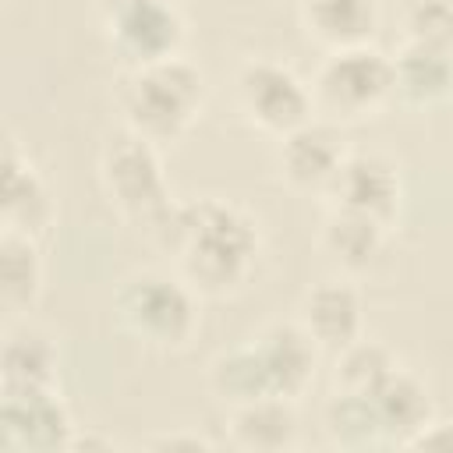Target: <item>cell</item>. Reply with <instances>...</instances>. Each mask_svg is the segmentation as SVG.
I'll return each instance as SVG.
<instances>
[{"label": "cell", "instance_id": "44dd1931", "mask_svg": "<svg viewBox=\"0 0 453 453\" xmlns=\"http://www.w3.org/2000/svg\"><path fill=\"white\" fill-rule=\"evenodd\" d=\"M322 425H326V435H329L336 446H347V449H365V446H382V442H386V439H382L379 414H375L368 393L336 389V393L326 400Z\"/></svg>", "mask_w": 453, "mask_h": 453}, {"label": "cell", "instance_id": "52a82bcc", "mask_svg": "<svg viewBox=\"0 0 453 453\" xmlns=\"http://www.w3.org/2000/svg\"><path fill=\"white\" fill-rule=\"evenodd\" d=\"M237 103L255 127L283 138L311 120L315 92L287 64L251 57L237 67Z\"/></svg>", "mask_w": 453, "mask_h": 453}, {"label": "cell", "instance_id": "5b68a950", "mask_svg": "<svg viewBox=\"0 0 453 453\" xmlns=\"http://www.w3.org/2000/svg\"><path fill=\"white\" fill-rule=\"evenodd\" d=\"M103 35L131 67L180 53L184 18L173 0H96Z\"/></svg>", "mask_w": 453, "mask_h": 453}, {"label": "cell", "instance_id": "ac0fdd59", "mask_svg": "<svg viewBox=\"0 0 453 453\" xmlns=\"http://www.w3.org/2000/svg\"><path fill=\"white\" fill-rule=\"evenodd\" d=\"M386 241V223L354 209H333L322 223V248L343 265V269H368Z\"/></svg>", "mask_w": 453, "mask_h": 453}, {"label": "cell", "instance_id": "d6986e66", "mask_svg": "<svg viewBox=\"0 0 453 453\" xmlns=\"http://www.w3.org/2000/svg\"><path fill=\"white\" fill-rule=\"evenodd\" d=\"M42 290V255L32 234L4 226L0 234V301L18 311L28 308Z\"/></svg>", "mask_w": 453, "mask_h": 453}, {"label": "cell", "instance_id": "7402d4cb", "mask_svg": "<svg viewBox=\"0 0 453 453\" xmlns=\"http://www.w3.org/2000/svg\"><path fill=\"white\" fill-rule=\"evenodd\" d=\"M396 368V357L386 343L379 340H350L347 347L336 350V389H354V393H368L375 389L389 372Z\"/></svg>", "mask_w": 453, "mask_h": 453}, {"label": "cell", "instance_id": "8992f818", "mask_svg": "<svg viewBox=\"0 0 453 453\" xmlns=\"http://www.w3.org/2000/svg\"><path fill=\"white\" fill-rule=\"evenodd\" d=\"M311 92L336 117H368L396 92L393 60L368 42L333 50L322 60Z\"/></svg>", "mask_w": 453, "mask_h": 453}, {"label": "cell", "instance_id": "8fae6325", "mask_svg": "<svg viewBox=\"0 0 453 453\" xmlns=\"http://www.w3.org/2000/svg\"><path fill=\"white\" fill-rule=\"evenodd\" d=\"M343 159H347V149L333 124L308 120L280 138V170L297 188L326 191V184L333 180Z\"/></svg>", "mask_w": 453, "mask_h": 453}, {"label": "cell", "instance_id": "5bb4252c", "mask_svg": "<svg viewBox=\"0 0 453 453\" xmlns=\"http://www.w3.org/2000/svg\"><path fill=\"white\" fill-rule=\"evenodd\" d=\"M368 400L379 414L382 425V439L386 442H400L407 446L428 421H432V400L428 389L421 386L418 375H411L407 368H393L375 389H368Z\"/></svg>", "mask_w": 453, "mask_h": 453}, {"label": "cell", "instance_id": "d4e9b609", "mask_svg": "<svg viewBox=\"0 0 453 453\" xmlns=\"http://www.w3.org/2000/svg\"><path fill=\"white\" fill-rule=\"evenodd\" d=\"M149 446L156 449H212V442L205 435H188V432H173V435H156Z\"/></svg>", "mask_w": 453, "mask_h": 453}, {"label": "cell", "instance_id": "cb8c5ba5", "mask_svg": "<svg viewBox=\"0 0 453 453\" xmlns=\"http://www.w3.org/2000/svg\"><path fill=\"white\" fill-rule=\"evenodd\" d=\"M407 446H414V449H453V421H428Z\"/></svg>", "mask_w": 453, "mask_h": 453}, {"label": "cell", "instance_id": "277c9868", "mask_svg": "<svg viewBox=\"0 0 453 453\" xmlns=\"http://www.w3.org/2000/svg\"><path fill=\"white\" fill-rule=\"evenodd\" d=\"M120 326L152 347H184L198 329V301L188 280L166 273H134L113 294Z\"/></svg>", "mask_w": 453, "mask_h": 453}, {"label": "cell", "instance_id": "9c48e42d", "mask_svg": "<svg viewBox=\"0 0 453 453\" xmlns=\"http://www.w3.org/2000/svg\"><path fill=\"white\" fill-rule=\"evenodd\" d=\"M251 357L262 379L265 396L297 400L315 375V340L304 333V326L294 322H273L265 326L251 343Z\"/></svg>", "mask_w": 453, "mask_h": 453}, {"label": "cell", "instance_id": "2e32d148", "mask_svg": "<svg viewBox=\"0 0 453 453\" xmlns=\"http://www.w3.org/2000/svg\"><path fill=\"white\" fill-rule=\"evenodd\" d=\"M230 435L241 449H258V453H276L294 446L297 439L294 400L262 396V400L237 403L230 414Z\"/></svg>", "mask_w": 453, "mask_h": 453}, {"label": "cell", "instance_id": "e0dca14e", "mask_svg": "<svg viewBox=\"0 0 453 453\" xmlns=\"http://www.w3.org/2000/svg\"><path fill=\"white\" fill-rule=\"evenodd\" d=\"M301 21L319 42L343 50L372 39L379 25L375 0H301Z\"/></svg>", "mask_w": 453, "mask_h": 453}, {"label": "cell", "instance_id": "9a60e30c", "mask_svg": "<svg viewBox=\"0 0 453 453\" xmlns=\"http://www.w3.org/2000/svg\"><path fill=\"white\" fill-rule=\"evenodd\" d=\"M389 60H393L396 92L407 103L428 106L453 92V50L403 39V46Z\"/></svg>", "mask_w": 453, "mask_h": 453}, {"label": "cell", "instance_id": "7c38bea8", "mask_svg": "<svg viewBox=\"0 0 453 453\" xmlns=\"http://www.w3.org/2000/svg\"><path fill=\"white\" fill-rule=\"evenodd\" d=\"M0 219L4 226L32 237L42 234L53 219V195L46 180L25 156H18L14 145H7L0 159Z\"/></svg>", "mask_w": 453, "mask_h": 453}, {"label": "cell", "instance_id": "ffe728a7", "mask_svg": "<svg viewBox=\"0 0 453 453\" xmlns=\"http://www.w3.org/2000/svg\"><path fill=\"white\" fill-rule=\"evenodd\" d=\"M0 375L4 389H25V386H53L57 375V347L39 329H14L4 340L0 350Z\"/></svg>", "mask_w": 453, "mask_h": 453}, {"label": "cell", "instance_id": "6da1fadb", "mask_svg": "<svg viewBox=\"0 0 453 453\" xmlns=\"http://www.w3.org/2000/svg\"><path fill=\"white\" fill-rule=\"evenodd\" d=\"M156 244L173 251L184 280L205 294L237 290L258 262L255 219L223 198L177 202Z\"/></svg>", "mask_w": 453, "mask_h": 453}, {"label": "cell", "instance_id": "4fadbf2b", "mask_svg": "<svg viewBox=\"0 0 453 453\" xmlns=\"http://www.w3.org/2000/svg\"><path fill=\"white\" fill-rule=\"evenodd\" d=\"M301 326L319 347H329V350L347 347L350 340L361 336V326H365L361 294L343 280H326L311 287L301 301Z\"/></svg>", "mask_w": 453, "mask_h": 453}, {"label": "cell", "instance_id": "603a6c76", "mask_svg": "<svg viewBox=\"0 0 453 453\" xmlns=\"http://www.w3.org/2000/svg\"><path fill=\"white\" fill-rule=\"evenodd\" d=\"M407 39L453 50V0H400Z\"/></svg>", "mask_w": 453, "mask_h": 453}, {"label": "cell", "instance_id": "30bf717a", "mask_svg": "<svg viewBox=\"0 0 453 453\" xmlns=\"http://www.w3.org/2000/svg\"><path fill=\"white\" fill-rule=\"evenodd\" d=\"M333 209H354L389 223L400 209V173L379 152H347L333 180L326 184Z\"/></svg>", "mask_w": 453, "mask_h": 453}, {"label": "cell", "instance_id": "3957f363", "mask_svg": "<svg viewBox=\"0 0 453 453\" xmlns=\"http://www.w3.org/2000/svg\"><path fill=\"white\" fill-rule=\"evenodd\" d=\"M99 173H103V188H106L110 202L124 212V219H131L138 230H145L156 241L177 209L166 173H163V159L156 152V142H149L134 131L117 134L103 149Z\"/></svg>", "mask_w": 453, "mask_h": 453}, {"label": "cell", "instance_id": "ba28073f", "mask_svg": "<svg viewBox=\"0 0 453 453\" xmlns=\"http://www.w3.org/2000/svg\"><path fill=\"white\" fill-rule=\"evenodd\" d=\"M0 446L4 449H35L57 453L71 449L74 421L53 386L0 389Z\"/></svg>", "mask_w": 453, "mask_h": 453}, {"label": "cell", "instance_id": "7a4b0ae2", "mask_svg": "<svg viewBox=\"0 0 453 453\" xmlns=\"http://www.w3.org/2000/svg\"><path fill=\"white\" fill-rule=\"evenodd\" d=\"M202 99H205V78L180 53L127 67V74L117 85V106L127 120V131L149 142L180 138L198 117Z\"/></svg>", "mask_w": 453, "mask_h": 453}]
</instances>
